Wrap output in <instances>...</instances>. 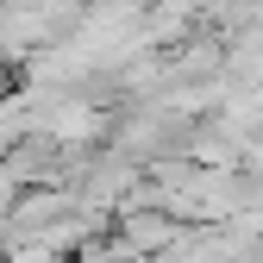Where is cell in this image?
Here are the masks:
<instances>
[{
  "label": "cell",
  "instance_id": "obj_1",
  "mask_svg": "<svg viewBox=\"0 0 263 263\" xmlns=\"http://www.w3.org/2000/svg\"><path fill=\"white\" fill-rule=\"evenodd\" d=\"M170 238H176V226L163 219V213H132V219H125V245H132V251H163Z\"/></svg>",
  "mask_w": 263,
  "mask_h": 263
}]
</instances>
